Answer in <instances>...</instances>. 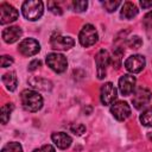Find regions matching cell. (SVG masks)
Wrapping results in <instances>:
<instances>
[{"label": "cell", "mask_w": 152, "mask_h": 152, "mask_svg": "<svg viewBox=\"0 0 152 152\" xmlns=\"http://www.w3.org/2000/svg\"><path fill=\"white\" fill-rule=\"evenodd\" d=\"M20 100H21V104L24 109L31 113H36L40 110L44 103L42 95L38 91L32 90V89H24L20 93Z\"/></svg>", "instance_id": "6da1fadb"}, {"label": "cell", "mask_w": 152, "mask_h": 152, "mask_svg": "<svg viewBox=\"0 0 152 152\" xmlns=\"http://www.w3.org/2000/svg\"><path fill=\"white\" fill-rule=\"evenodd\" d=\"M21 13L25 19L36 21L44 13V4L40 0H26L21 5Z\"/></svg>", "instance_id": "7a4b0ae2"}, {"label": "cell", "mask_w": 152, "mask_h": 152, "mask_svg": "<svg viewBox=\"0 0 152 152\" xmlns=\"http://www.w3.org/2000/svg\"><path fill=\"white\" fill-rule=\"evenodd\" d=\"M99 40V33L94 25L86 24L82 26L78 33V42L83 48H90L95 45Z\"/></svg>", "instance_id": "3957f363"}, {"label": "cell", "mask_w": 152, "mask_h": 152, "mask_svg": "<svg viewBox=\"0 0 152 152\" xmlns=\"http://www.w3.org/2000/svg\"><path fill=\"white\" fill-rule=\"evenodd\" d=\"M151 97H152V93L148 88H146L144 86L137 87L133 91V97H132L133 107L135 109H139V110L145 108L150 103Z\"/></svg>", "instance_id": "277c9868"}, {"label": "cell", "mask_w": 152, "mask_h": 152, "mask_svg": "<svg viewBox=\"0 0 152 152\" xmlns=\"http://www.w3.org/2000/svg\"><path fill=\"white\" fill-rule=\"evenodd\" d=\"M46 64L56 74H63L68 68V59L63 53L51 52L46 56Z\"/></svg>", "instance_id": "5b68a950"}, {"label": "cell", "mask_w": 152, "mask_h": 152, "mask_svg": "<svg viewBox=\"0 0 152 152\" xmlns=\"http://www.w3.org/2000/svg\"><path fill=\"white\" fill-rule=\"evenodd\" d=\"M110 63V56L107 50L101 49L95 56V64H96V76L99 80H103L107 74V68Z\"/></svg>", "instance_id": "8992f818"}, {"label": "cell", "mask_w": 152, "mask_h": 152, "mask_svg": "<svg viewBox=\"0 0 152 152\" xmlns=\"http://www.w3.org/2000/svg\"><path fill=\"white\" fill-rule=\"evenodd\" d=\"M110 114L118 121H125L131 116V107L126 101H115L110 104Z\"/></svg>", "instance_id": "52a82bcc"}, {"label": "cell", "mask_w": 152, "mask_h": 152, "mask_svg": "<svg viewBox=\"0 0 152 152\" xmlns=\"http://www.w3.org/2000/svg\"><path fill=\"white\" fill-rule=\"evenodd\" d=\"M18 51L25 57H32L40 51V44L34 38H25L19 43Z\"/></svg>", "instance_id": "ba28073f"}, {"label": "cell", "mask_w": 152, "mask_h": 152, "mask_svg": "<svg viewBox=\"0 0 152 152\" xmlns=\"http://www.w3.org/2000/svg\"><path fill=\"white\" fill-rule=\"evenodd\" d=\"M118 97V89L112 82H106L100 88V101L103 106H109L115 102Z\"/></svg>", "instance_id": "9c48e42d"}, {"label": "cell", "mask_w": 152, "mask_h": 152, "mask_svg": "<svg viewBox=\"0 0 152 152\" xmlns=\"http://www.w3.org/2000/svg\"><path fill=\"white\" fill-rule=\"evenodd\" d=\"M125 69L131 72L132 75L133 74H138L140 71H142V69L145 68L146 65V59L142 55H139V53H135V55H131L129 57L126 58L125 63Z\"/></svg>", "instance_id": "30bf717a"}, {"label": "cell", "mask_w": 152, "mask_h": 152, "mask_svg": "<svg viewBox=\"0 0 152 152\" xmlns=\"http://www.w3.org/2000/svg\"><path fill=\"white\" fill-rule=\"evenodd\" d=\"M50 45L53 50H70L75 45V40L69 36H62L55 32L50 38Z\"/></svg>", "instance_id": "8fae6325"}, {"label": "cell", "mask_w": 152, "mask_h": 152, "mask_svg": "<svg viewBox=\"0 0 152 152\" xmlns=\"http://www.w3.org/2000/svg\"><path fill=\"white\" fill-rule=\"evenodd\" d=\"M18 17H19V12L12 5L7 2H2L0 5V24L1 25H6L15 21Z\"/></svg>", "instance_id": "7c38bea8"}, {"label": "cell", "mask_w": 152, "mask_h": 152, "mask_svg": "<svg viewBox=\"0 0 152 152\" xmlns=\"http://www.w3.org/2000/svg\"><path fill=\"white\" fill-rule=\"evenodd\" d=\"M135 83H137V80L133 75L131 74H125L124 76H121L119 78V83H118V88H119V91L121 93V95L124 96H128L131 95L134 89H135Z\"/></svg>", "instance_id": "4fadbf2b"}, {"label": "cell", "mask_w": 152, "mask_h": 152, "mask_svg": "<svg viewBox=\"0 0 152 152\" xmlns=\"http://www.w3.org/2000/svg\"><path fill=\"white\" fill-rule=\"evenodd\" d=\"M23 36V30L19 26H8L2 30L1 38L7 44H13L18 42Z\"/></svg>", "instance_id": "5bb4252c"}, {"label": "cell", "mask_w": 152, "mask_h": 152, "mask_svg": "<svg viewBox=\"0 0 152 152\" xmlns=\"http://www.w3.org/2000/svg\"><path fill=\"white\" fill-rule=\"evenodd\" d=\"M51 140L57 146V148H59V150L69 148L71 146V142H72L71 137L65 132H53L51 134Z\"/></svg>", "instance_id": "9a60e30c"}, {"label": "cell", "mask_w": 152, "mask_h": 152, "mask_svg": "<svg viewBox=\"0 0 152 152\" xmlns=\"http://www.w3.org/2000/svg\"><path fill=\"white\" fill-rule=\"evenodd\" d=\"M138 13H139L138 7L135 6V4L131 2V1L124 2L121 6V10H120V17L126 20H131V19L135 18L138 15Z\"/></svg>", "instance_id": "2e32d148"}, {"label": "cell", "mask_w": 152, "mask_h": 152, "mask_svg": "<svg viewBox=\"0 0 152 152\" xmlns=\"http://www.w3.org/2000/svg\"><path fill=\"white\" fill-rule=\"evenodd\" d=\"M1 81L8 91H14L18 87V77H17L15 71H8L4 74L1 77Z\"/></svg>", "instance_id": "e0dca14e"}, {"label": "cell", "mask_w": 152, "mask_h": 152, "mask_svg": "<svg viewBox=\"0 0 152 152\" xmlns=\"http://www.w3.org/2000/svg\"><path fill=\"white\" fill-rule=\"evenodd\" d=\"M28 83L32 88L34 89H39V90H50L52 88V83L46 80V78H43V77H32L28 80Z\"/></svg>", "instance_id": "ac0fdd59"}, {"label": "cell", "mask_w": 152, "mask_h": 152, "mask_svg": "<svg viewBox=\"0 0 152 152\" xmlns=\"http://www.w3.org/2000/svg\"><path fill=\"white\" fill-rule=\"evenodd\" d=\"M125 50L122 48V45H116L113 50V55L110 56V63L113 65V68L119 69L122 64V57H124Z\"/></svg>", "instance_id": "d6986e66"}, {"label": "cell", "mask_w": 152, "mask_h": 152, "mask_svg": "<svg viewBox=\"0 0 152 152\" xmlns=\"http://www.w3.org/2000/svg\"><path fill=\"white\" fill-rule=\"evenodd\" d=\"M13 109H14L13 103H5L1 107V110H0V120H1V124L2 125H6L10 121V118H11V114H12Z\"/></svg>", "instance_id": "ffe728a7"}, {"label": "cell", "mask_w": 152, "mask_h": 152, "mask_svg": "<svg viewBox=\"0 0 152 152\" xmlns=\"http://www.w3.org/2000/svg\"><path fill=\"white\" fill-rule=\"evenodd\" d=\"M139 121L142 126L145 127H152V108H147L145 109L140 116H139Z\"/></svg>", "instance_id": "44dd1931"}, {"label": "cell", "mask_w": 152, "mask_h": 152, "mask_svg": "<svg viewBox=\"0 0 152 152\" xmlns=\"http://www.w3.org/2000/svg\"><path fill=\"white\" fill-rule=\"evenodd\" d=\"M0 152H24L23 150V146L20 142L18 141H11V142H7Z\"/></svg>", "instance_id": "7402d4cb"}, {"label": "cell", "mask_w": 152, "mask_h": 152, "mask_svg": "<svg viewBox=\"0 0 152 152\" xmlns=\"http://www.w3.org/2000/svg\"><path fill=\"white\" fill-rule=\"evenodd\" d=\"M120 5H121V1H119V0H106V1H102V6L108 13L115 12Z\"/></svg>", "instance_id": "603a6c76"}, {"label": "cell", "mask_w": 152, "mask_h": 152, "mask_svg": "<svg viewBox=\"0 0 152 152\" xmlns=\"http://www.w3.org/2000/svg\"><path fill=\"white\" fill-rule=\"evenodd\" d=\"M71 7H72V11H74V12H76V13H82V12L87 11L88 1H84V0H76V1H72V2H71Z\"/></svg>", "instance_id": "cb8c5ba5"}, {"label": "cell", "mask_w": 152, "mask_h": 152, "mask_svg": "<svg viewBox=\"0 0 152 152\" xmlns=\"http://www.w3.org/2000/svg\"><path fill=\"white\" fill-rule=\"evenodd\" d=\"M48 10L55 15L63 14V8L61 6V2H57V1H48Z\"/></svg>", "instance_id": "d4e9b609"}, {"label": "cell", "mask_w": 152, "mask_h": 152, "mask_svg": "<svg viewBox=\"0 0 152 152\" xmlns=\"http://www.w3.org/2000/svg\"><path fill=\"white\" fill-rule=\"evenodd\" d=\"M141 45H142V39H141L139 36H132V37H129V38L127 39V46H128L129 49L137 50V49H139Z\"/></svg>", "instance_id": "484cf974"}, {"label": "cell", "mask_w": 152, "mask_h": 152, "mask_svg": "<svg viewBox=\"0 0 152 152\" xmlns=\"http://www.w3.org/2000/svg\"><path fill=\"white\" fill-rule=\"evenodd\" d=\"M86 129L87 128L83 124H72L70 126V131L76 135H82L83 133H86Z\"/></svg>", "instance_id": "4316f807"}, {"label": "cell", "mask_w": 152, "mask_h": 152, "mask_svg": "<svg viewBox=\"0 0 152 152\" xmlns=\"http://www.w3.org/2000/svg\"><path fill=\"white\" fill-rule=\"evenodd\" d=\"M13 63H14V59H13V57H12V56L2 55V56H1V58H0V65H1V68L11 66Z\"/></svg>", "instance_id": "83f0119b"}, {"label": "cell", "mask_w": 152, "mask_h": 152, "mask_svg": "<svg viewBox=\"0 0 152 152\" xmlns=\"http://www.w3.org/2000/svg\"><path fill=\"white\" fill-rule=\"evenodd\" d=\"M142 25L147 30H152V11L147 12L142 18Z\"/></svg>", "instance_id": "f1b7e54d"}, {"label": "cell", "mask_w": 152, "mask_h": 152, "mask_svg": "<svg viewBox=\"0 0 152 152\" xmlns=\"http://www.w3.org/2000/svg\"><path fill=\"white\" fill-rule=\"evenodd\" d=\"M32 152H56V150H55V147H53L52 145H50V144H46V145H43V146H40L39 148H36V150H33Z\"/></svg>", "instance_id": "f546056e"}, {"label": "cell", "mask_w": 152, "mask_h": 152, "mask_svg": "<svg viewBox=\"0 0 152 152\" xmlns=\"http://www.w3.org/2000/svg\"><path fill=\"white\" fill-rule=\"evenodd\" d=\"M40 65H42V62H40L39 59H33V61L30 62V64H28V66H27V70H28V71H34V70H37Z\"/></svg>", "instance_id": "4dcf8cb0"}, {"label": "cell", "mask_w": 152, "mask_h": 152, "mask_svg": "<svg viewBox=\"0 0 152 152\" xmlns=\"http://www.w3.org/2000/svg\"><path fill=\"white\" fill-rule=\"evenodd\" d=\"M140 6H141L142 8H150V7H152V1L141 0V1H140Z\"/></svg>", "instance_id": "1f68e13d"}, {"label": "cell", "mask_w": 152, "mask_h": 152, "mask_svg": "<svg viewBox=\"0 0 152 152\" xmlns=\"http://www.w3.org/2000/svg\"><path fill=\"white\" fill-rule=\"evenodd\" d=\"M147 139H148L150 141H152V132H150V133H147Z\"/></svg>", "instance_id": "d6a6232c"}]
</instances>
